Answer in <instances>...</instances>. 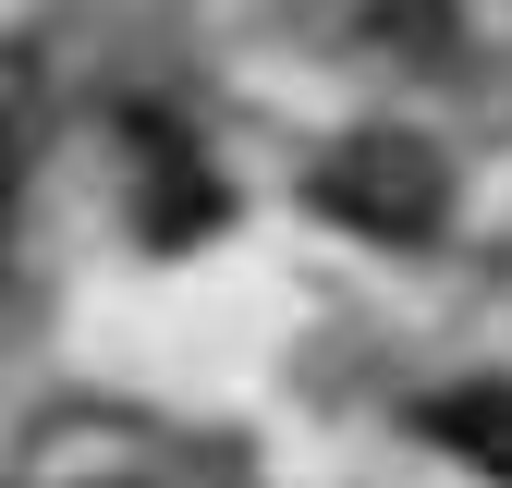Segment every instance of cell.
Instances as JSON below:
<instances>
[{
  "label": "cell",
  "mask_w": 512,
  "mask_h": 488,
  "mask_svg": "<svg viewBox=\"0 0 512 488\" xmlns=\"http://www.w3.org/2000/svg\"><path fill=\"white\" fill-rule=\"evenodd\" d=\"M317 208H342V220H366V232L415 244V232L439 220V147H415V135H354L330 171H317Z\"/></svg>",
  "instance_id": "6da1fadb"
},
{
  "label": "cell",
  "mask_w": 512,
  "mask_h": 488,
  "mask_svg": "<svg viewBox=\"0 0 512 488\" xmlns=\"http://www.w3.org/2000/svg\"><path fill=\"white\" fill-rule=\"evenodd\" d=\"M427 440H452L464 464L512 476V379H476V391H439V403H427Z\"/></svg>",
  "instance_id": "7a4b0ae2"
}]
</instances>
